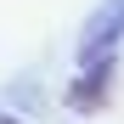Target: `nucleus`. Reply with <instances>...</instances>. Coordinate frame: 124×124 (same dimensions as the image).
Instances as JSON below:
<instances>
[{"label": "nucleus", "instance_id": "f257e3e1", "mask_svg": "<svg viewBox=\"0 0 124 124\" xmlns=\"http://www.w3.org/2000/svg\"><path fill=\"white\" fill-rule=\"evenodd\" d=\"M113 79H118V62H113V56H96V62L79 68V79L62 90V101H68L73 113H101V107L113 101Z\"/></svg>", "mask_w": 124, "mask_h": 124}, {"label": "nucleus", "instance_id": "f03ea898", "mask_svg": "<svg viewBox=\"0 0 124 124\" xmlns=\"http://www.w3.org/2000/svg\"><path fill=\"white\" fill-rule=\"evenodd\" d=\"M124 34V0H107L90 23H85V34H79V62H96V56H113V39Z\"/></svg>", "mask_w": 124, "mask_h": 124}, {"label": "nucleus", "instance_id": "7ed1b4c3", "mask_svg": "<svg viewBox=\"0 0 124 124\" xmlns=\"http://www.w3.org/2000/svg\"><path fill=\"white\" fill-rule=\"evenodd\" d=\"M0 124H23V118H11V113H0Z\"/></svg>", "mask_w": 124, "mask_h": 124}]
</instances>
